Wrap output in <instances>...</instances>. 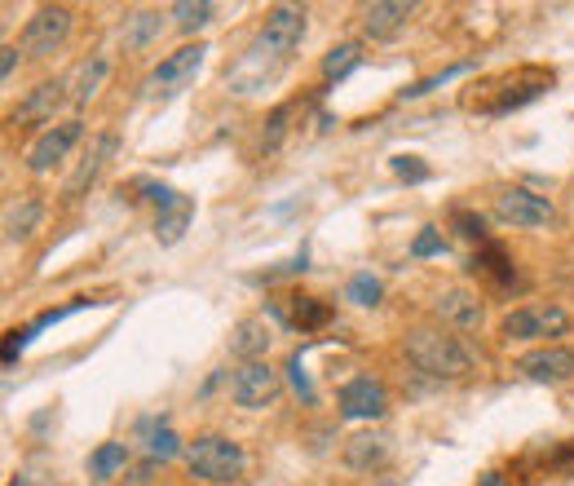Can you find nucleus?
Returning a JSON list of instances; mask_svg holds the SVG:
<instances>
[{"label": "nucleus", "instance_id": "nucleus-1", "mask_svg": "<svg viewBox=\"0 0 574 486\" xmlns=\"http://www.w3.org/2000/svg\"><path fill=\"white\" fill-rule=\"evenodd\" d=\"M301 40H305V10L301 5H274L266 14L261 32L253 36V45L239 54V62L225 67V89L248 97V93L274 84L292 67Z\"/></svg>", "mask_w": 574, "mask_h": 486}, {"label": "nucleus", "instance_id": "nucleus-2", "mask_svg": "<svg viewBox=\"0 0 574 486\" xmlns=\"http://www.w3.org/2000/svg\"><path fill=\"white\" fill-rule=\"evenodd\" d=\"M402 349L411 358V368L433 381H465L473 372V349L459 336H450L446 327H411L402 336Z\"/></svg>", "mask_w": 574, "mask_h": 486}, {"label": "nucleus", "instance_id": "nucleus-3", "mask_svg": "<svg viewBox=\"0 0 574 486\" xmlns=\"http://www.w3.org/2000/svg\"><path fill=\"white\" fill-rule=\"evenodd\" d=\"M186 464L199 482H212V486H225V482H235L248 464L244 447L235 438H225V433H199L190 447H186Z\"/></svg>", "mask_w": 574, "mask_h": 486}, {"label": "nucleus", "instance_id": "nucleus-4", "mask_svg": "<svg viewBox=\"0 0 574 486\" xmlns=\"http://www.w3.org/2000/svg\"><path fill=\"white\" fill-rule=\"evenodd\" d=\"M279 372L270 368L266 358H257V362H239L235 368V377H230V398H235V407H244V412H261V407H270L274 398H279Z\"/></svg>", "mask_w": 574, "mask_h": 486}, {"label": "nucleus", "instance_id": "nucleus-5", "mask_svg": "<svg viewBox=\"0 0 574 486\" xmlns=\"http://www.w3.org/2000/svg\"><path fill=\"white\" fill-rule=\"evenodd\" d=\"M203 58H208V45H181L177 54H168L151 76H147V97H173V93H181L195 76H199V67H203Z\"/></svg>", "mask_w": 574, "mask_h": 486}, {"label": "nucleus", "instance_id": "nucleus-6", "mask_svg": "<svg viewBox=\"0 0 574 486\" xmlns=\"http://www.w3.org/2000/svg\"><path fill=\"white\" fill-rule=\"evenodd\" d=\"M500 332L508 340H552V336L570 332V314L561 305H522V310L504 314Z\"/></svg>", "mask_w": 574, "mask_h": 486}, {"label": "nucleus", "instance_id": "nucleus-7", "mask_svg": "<svg viewBox=\"0 0 574 486\" xmlns=\"http://www.w3.org/2000/svg\"><path fill=\"white\" fill-rule=\"evenodd\" d=\"M495 217L504 225H513V230H539V225H548L557 217V208H552V199H543V195H535L526 186H508V190L495 195Z\"/></svg>", "mask_w": 574, "mask_h": 486}, {"label": "nucleus", "instance_id": "nucleus-8", "mask_svg": "<svg viewBox=\"0 0 574 486\" xmlns=\"http://www.w3.org/2000/svg\"><path fill=\"white\" fill-rule=\"evenodd\" d=\"M67 36H71V10H67V5H45V10H36V14L27 19V27H23V54L49 58V54L62 49Z\"/></svg>", "mask_w": 574, "mask_h": 486}, {"label": "nucleus", "instance_id": "nucleus-9", "mask_svg": "<svg viewBox=\"0 0 574 486\" xmlns=\"http://www.w3.org/2000/svg\"><path fill=\"white\" fill-rule=\"evenodd\" d=\"M336 407L344 420H380L389 412V390L376 377H354L336 394Z\"/></svg>", "mask_w": 574, "mask_h": 486}, {"label": "nucleus", "instance_id": "nucleus-10", "mask_svg": "<svg viewBox=\"0 0 574 486\" xmlns=\"http://www.w3.org/2000/svg\"><path fill=\"white\" fill-rule=\"evenodd\" d=\"M84 138V125L80 119H58L54 129H45L36 142H32V151H27V173H49L54 164H62L67 155H71V147Z\"/></svg>", "mask_w": 574, "mask_h": 486}, {"label": "nucleus", "instance_id": "nucleus-11", "mask_svg": "<svg viewBox=\"0 0 574 486\" xmlns=\"http://www.w3.org/2000/svg\"><path fill=\"white\" fill-rule=\"evenodd\" d=\"M517 372L539 381V385H561L574 377V349L565 345H543V349H530L517 358Z\"/></svg>", "mask_w": 574, "mask_h": 486}, {"label": "nucleus", "instance_id": "nucleus-12", "mask_svg": "<svg viewBox=\"0 0 574 486\" xmlns=\"http://www.w3.org/2000/svg\"><path fill=\"white\" fill-rule=\"evenodd\" d=\"M433 314H437L442 327H455V332H478L482 319H487L482 297H473V292H465V288H446V292H437Z\"/></svg>", "mask_w": 574, "mask_h": 486}, {"label": "nucleus", "instance_id": "nucleus-13", "mask_svg": "<svg viewBox=\"0 0 574 486\" xmlns=\"http://www.w3.org/2000/svg\"><path fill=\"white\" fill-rule=\"evenodd\" d=\"M411 19H415L411 0H376V5L363 10V36L367 40H398Z\"/></svg>", "mask_w": 574, "mask_h": 486}, {"label": "nucleus", "instance_id": "nucleus-14", "mask_svg": "<svg viewBox=\"0 0 574 486\" xmlns=\"http://www.w3.org/2000/svg\"><path fill=\"white\" fill-rule=\"evenodd\" d=\"M62 89H67V80H45L40 89H32V97H27L10 119H14V125H49V129H54L58 102L71 97V93H62Z\"/></svg>", "mask_w": 574, "mask_h": 486}, {"label": "nucleus", "instance_id": "nucleus-15", "mask_svg": "<svg viewBox=\"0 0 574 486\" xmlns=\"http://www.w3.org/2000/svg\"><path fill=\"white\" fill-rule=\"evenodd\" d=\"M106 76H110V58L106 54H89L71 76H67V89H71V102L75 106H84V102H93L97 93H102V84H106Z\"/></svg>", "mask_w": 574, "mask_h": 486}, {"label": "nucleus", "instance_id": "nucleus-16", "mask_svg": "<svg viewBox=\"0 0 574 486\" xmlns=\"http://www.w3.org/2000/svg\"><path fill=\"white\" fill-rule=\"evenodd\" d=\"M190 217H195V199L190 195H173L160 212H155V239L164 243V248H173V243L186 234V225H190Z\"/></svg>", "mask_w": 574, "mask_h": 486}, {"label": "nucleus", "instance_id": "nucleus-17", "mask_svg": "<svg viewBox=\"0 0 574 486\" xmlns=\"http://www.w3.org/2000/svg\"><path fill=\"white\" fill-rule=\"evenodd\" d=\"M115 134H102V138H93V147H89V155H84V164L75 169V177L67 182V199H80L84 195V186H93L97 182V173H102V164L115 155Z\"/></svg>", "mask_w": 574, "mask_h": 486}, {"label": "nucleus", "instance_id": "nucleus-18", "mask_svg": "<svg viewBox=\"0 0 574 486\" xmlns=\"http://www.w3.org/2000/svg\"><path fill=\"white\" fill-rule=\"evenodd\" d=\"M469 270L491 279V284H500V288H508L517 279V266H513V257L500 248V243H482V248L473 253V262H469Z\"/></svg>", "mask_w": 574, "mask_h": 486}, {"label": "nucleus", "instance_id": "nucleus-19", "mask_svg": "<svg viewBox=\"0 0 574 486\" xmlns=\"http://www.w3.org/2000/svg\"><path fill=\"white\" fill-rule=\"evenodd\" d=\"M164 32V14L160 10H138V14H129L125 19V27H120V40H125V49H147L155 36Z\"/></svg>", "mask_w": 574, "mask_h": 486}, {"label": "nucleus", "instance_id": "nucleus-20", "mask_svg": "<svg viewBox=\"0 0 574 486\" xmlns=\"http://www.w3.org/2000/svg\"><path fill=\"white\" fill-rule=\"evenodd\" d=\"M40 217H45V204H40V199L10 204V208H5V239H10V243L32 239V234H36V225H40Z\"/></svg>", "mask_w": 574, "mask_h": 486}, {"label": "nucleus", "instance_id": "nucleus-21", "mask_svg": "<svg viewBox=\"0 0 574 486\" xmlns=\"http://www.w3.org/2000/svg\"><path fill=\"white\" fill-rule=\"evenodd\" d=\"M230 349H235L244 362H257V358L270 349V332H266V323H261V319H244V323L235 327V340H230Z\"/></svg>", "mask_w": 574, "mask_h": 486}, {"label": "nucleus", "instance_id": "nucleus-22", "mask_svg": "<svg viewBox=\"0 0 574 486\" xmlns=\"http://www.w3.org/2000/svg\"><path fill=\"white\" fill-rule=\"evenodd\" d=\"M359 62H363V45H359V40H344V45L327 49V58H323V80L336 84V80L350 76Z\"/></svg>", "mask_w": 574, "mask_h": 486}, {"label": "nucleus", "instance_id": "nucleus-23", "mask_svg": "<svg viewBox=\"0 0 574 486\" xmlns=\"http://www.w3.org/2000/svg\"><path fill=\"white\" fill-rule=\"evenodd\" d=\"M331 314H336V310H331L323 297H292V327H301V332H318V327H327Z\"/></svg>", "mask_w": 574, "mask_h": 486}, {"label": "nucleus", "instance_id": "nucleus-24", "mask_svg": "<svg viewBox=\"0 0 574 486\" xmlns=\"http://www.w3.org/2000/svg\"><path fill=\"white\" fill-rule=\"evenodd\" d=\"M125 464H129V447H125V442H102V447L89 455V473H93V477H102V482H106V477H115Z\"/></svg>", "mask_w": 574, "mask_h": 486}, {"label": "nucleus", "instance_id": "nucleus-25", "mask_svg": "<svg viewBox=\"0 0 574 486\" xmlns=\"http://www.w3.org/2000/svg\"><path fill=\"white\" fill-rule=\"evenodd\" d=\"M142 433H147V451L160 455V460H173L181 451V438L168 429V425H155V420H142Z\"/></svg>", "mask_w": 574, "mask_h": 486}, {"label": "nucleus", "instance_id": "nucleus-26", "mask_svg": "<svg viewBox=\"0 0 574 486\" xmlns=\"http://www.w3.org/2000/svg\"><path fill=\"white\" fill-rule=\"evenodd\" d=\"M168 14L177 19V27H181V32H199V27H208V23H212V14H216V10L208 5V0H181V5H173Z\"/></svg>", "mask_w": 574, "mask_h": 486}, {"label": "nucleus", "instance_id": "nucleus-27", "mask_svg": "<svg viewBox=\"0 0 574 486\" xmlns=\"http://www.w3.org/2000/svg\"><path fill=\"white\" fill-rule=\"evenodd\" d=\"M344 301L350 305H380V279L372 270H359L350 284H344Z\"/></svg>", "mask_w": 574, "mask_h": 486}, {"label": "nucleus", "instance_id": "nucleus-28", "mask_svg": "<svg viewBox=\"0 0 574 486\" xmlns=\"http://www.w3.org/2000/svg\"><path fill=\"white\" fill-rule=\"evenodd\" d=\"M344 460H350L354 468H372L385 460V438H354L350 447H344Z\"/></svg>", "mask_w": 574, "mask_h": 486}, {"label": "nucleus", "instance_id": "nucleus-29", "mask_svg": "<svg viewBox=\"0 0 574 486\" xmlns=\"http://www.w3.org/2000/svg\"><path fill=\"white\" fill-rule=\"evenodd\" d=\"M473 62H455V67H446V71H437V76H429V80H420V84H411V89H402V102L407 97H424V93H433V89H442L446 80H455V76H465Z\"/></svg>", "mask_w": 574, "mask_h": 486}, {"label": "nucleus", "instance_id": "nucleus-30", "mask_svg": "<svg viewBox=\"0 0 574 486\" xmlns=\"http://www.w3.org/2000/svg\"><path fill=\"white\" fill-rule=\"evenodd\" d=\"M446 253V239L433 230V225H424L420 234H415V243H411V257H442Z\"/></svg>", "mask_w": 574, "mask_h": 486}, {"label": "nucleus", "instance_id": "nucleus-31", "mask_svg": "<svg viewBox=\"0 0 574 486\" xmlns=\"http://www.w3.org/2000/svg\"><path fill=\"white\" fill-rule=\"evenodd\" d=\"M455 230L465 234V239H478V243H487V221L478 217V212H469V208H455Z\"/></svg>", "mask_w": 574, "mask_h": 486}, {"label": "nucleus", "instance_id": "nucleus-32", "mask_svg": "<svg viewBox=\"0 0 574 486\" xmlns=\"http://www.w3.org/2000/svg\"><path fill=\"white\" fill-rule=\"evenodd\" d=\"M288 115H292V106H288V102L270 111V129H266V138H261V147H266V151H274V147L283 142V129H288Z\"/></svg>", "mask_w": 574, "mask_h": 486}, {"label": "nucleus", "instance_id": "nucleus-33", "mask_svg": "<svg viewBox=\"0 0 574 486\" xmlns=\"http://www.w3.org/2000/svg\"><path fill=\"white\" fill-rule=\"evenodd\" d=\"M288 381H292V390L305 398V403H314V390H309V377H305V362H301V349H292V358H288Z\"/></svg>", "mask_w": 574, "mask_h": 486}, {"label": "nucleus", "instance_id": "nucleus-34", "mask_svg": "<svg viewBox=\"0 0 574 486\" xmlns=\"http://www.w3.org/2000/svg\"><path fill=\"white\" fill-rule=\"evenodd\" d=\"M394 173H398L402 182H429V177H433L429 164H420V155H394Z\"/></svg>", "mask_w": 574, "mask_h": 486}, {"label": "nucleus", "instance_id": "nucleus-35", "mask_svg": "<svg viewBox=\"0 0 574 486\" xmlns=\"http://www.w3.org/2000/svg\"><path fill=\"white\" fill-rule=\"evenodd\" d=\"M32 345V327H19V332H10L5 336V349H0V358H5V368H14L19 362V354Z\"/></svg>", "mask_w": 574, "mask_h": 486}, {"label": "nucleus", "instance_id": "nucleus-36", "mask_svg": "<svg viewBox=\"0 0 574 486\" xmlns=\"http://www.w3.org/2000/svg\"><path fill=\"white\" fill-rule=\"evenodd\" d=\"M14 67H19V49L14 45H5V49H0V80H14Z\"/></svg>", "mask_w": 574, "mask_h": 486}, {"label": "nucleus", "instance_id": "nucleus-37", "mask_svg": "<svg viewBox=\"0 0 574 486\" xmlns=\"http://www.w3.org/2000/svg\"><path fill=\"white\" fill-rule=\"evenodd\" d=\"M478 486H513V482H508L504 473H495V468H491V473H482V477H478Z\"/></svg>", "mask_w": 574, "mask_h": 486}]
</instances>
